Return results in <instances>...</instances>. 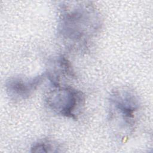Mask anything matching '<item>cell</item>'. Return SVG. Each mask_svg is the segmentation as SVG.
Returning <instances> with one entry per match:
<instances>
[{
	"mask_svg": "<svg viewBox=\"0 0 153 153\" xmlns=\"http://www.w3.org/2000/svg\"><path fill=\"white\" fill-rule=\"evenodd\" d=\"M45 102L56 114L76 120L84 106L85 96L76 88L57 83L51 84L45 94Z\"/></svg>",
	"mask_w": 153,
	"mask_h": 153,
	"instance_id": "3",
	"label": "cell"
},
{
	"mask_svg": "<svg viewBox=\"0 0 153 153\" xmlns=\"http://www.w3.org/2000/svg\"><path fill=\"white\" fill-rule=\"evenodd\" d=\"M60 146L54 141L44 139L34 143L31 148L32 152H61Z\"/></svg>",
	"mask_w": 153,
	"mask_h": 153,
	"instance_id": "5",
	"label": "cell"
},
{
	"mask_svg": "<svg viewBox=\"0 0 153 153\" xmlns=\"http://www.w3.org/2000/svg\"><path fill=\"white\" fill-rule=\"evenodd\" d=\"M58 33L71 48L87 47L101 28V19L96 7L88 2H65L59 5Z\"/></svg>",
	"mask_w": 153,
	"mask_h": 153,
	"instance_id": "1",
	"label": "cell"
},
{
	"mask_svg": "<svg viewBox=\"0 0 153 153\" xmlns=\"http://www.w3.org/2000/svg\"><path fill=\"white\" fill-rule=\"evenodd\" d=\"M140 109L138 96L128 87H119L109 97V120L115 121L120 129L129 133L136 125Z\"/></svg>",
	"mask_w": 153,
	"mask_h": 153,
	"instance_id": "2",
	"label": "cell"
},
{
	"mask_svg": "<svg viewBox=\"0 0 153 153\" xmlns=\"http://www.w3.org/2000/svg\"><path fill=\"white\" fill-rule=\"evenodd\" d=\"M46 77L47 72L30 78L10 77L5 82L7 93L13 100L26 99L41 85Z\"/></svg>",
	"mask_w": 153,
	"mask_h": 153,
	"instance_id": "4",
	"label": "cell"
}]
</instances>
